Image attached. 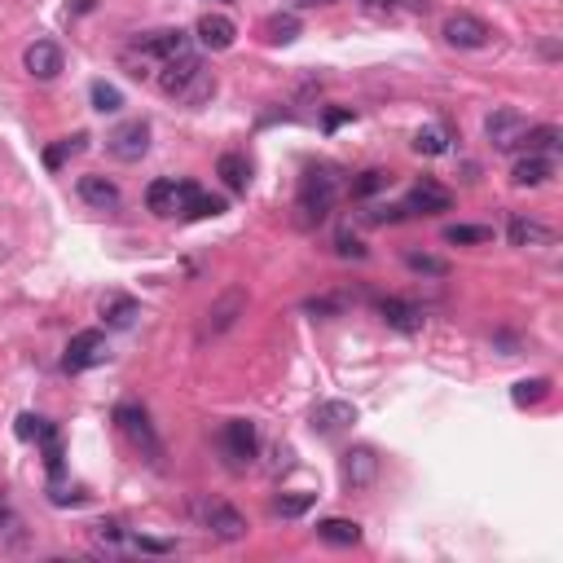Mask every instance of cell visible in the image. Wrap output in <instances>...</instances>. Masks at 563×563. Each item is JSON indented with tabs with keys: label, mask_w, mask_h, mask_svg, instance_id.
Wrapping results in <instances>:
<instances>
[{
	"label": "cell",
	"mask_w": 563,
	"mask_h": 563,
	"mask_svg": "<svg viewBox=\"0 0 563 563\" xmlns=\"http://www.w3.org/2000/svg\"><path fill=\"white\" fill-rule=\"evenodd\" d=\"M392 176L388 172H379V168H370V172H361L357 181H352V198H370V194H379L383 185H388Z\"/></svg>",
	"instance_id": "cell-33"
},
{
	"label": "cell",
	"mask_w": 563,
	"mask_h": 563,
	"mask_svg": "<svg viewBox=\"0 0 563 563\" xmlns=\"http://www.w3.org/2000/svg\"><path fill=\"white\" fill-rule=\"evenodd\" d=\"M379 317L392 330H401V335H418V330H423V308L410 304V300H383L379 304Z\"/></svg>",
	"instance_id": "cell-18"
},
{
	"label": "cell",
	"mask_w": 563,
	"mask_h": 563,
	"mask_svg": "<svg viewBox=\"0 0 563 563\" xmlns=\"http://www.w3.org/2000/svg\"><path fill=\"white\" fill-rule=\"evenodd\" d=\"M374 476H379V458H374V449L357 445L344 454V484L348 489H370Z\"/></svg>",
	"instance_id": "cell-13"
},
{
	"label": "cell",
	"mask_w": 563,
	"mask_h": 563,
	"mask_svg": "<svg viewBox=\"0 0 563 563\" xmlns=\"http://www.w3.org/2000/svg\"><path fill=\"white\" fill-rule=\"evenodd\" d=\"M550 396V379H520L511 388V401L520 405V410H528V405H542Z\"/></svg>",
	"instance_id": "cell-29"
},
{
	"label": "cell",
	"mask_w": 563,
	"mask_h": 563,
	"mask_svg": "<svg viewBox=\"0 0 563 563\" xmlns=\"http://www.w3.org/2000/svg\"><path fill=\"white\" fill-rule=\"evenodd\" d=\"M247 313V291H242V286H229L225 295H220V300L207 308V322H203V335H225V330H234V322L238 317Z\"/></svg>",
	"instance_id": "cell-7"
},
{
	"label": "cell",
	"mask_w": 563,
	"mask_h": 563,
	"mask_svg": "<svg viewBox=\"0 0 563 563\" xmlns=\"http://www.w3.org/2000/svg\"><path fill=\"white\" fill-rule=\"evenodd\" d=\"M528 132V119L515 106H498L489 119H484V137L493 141V150H515Z\"/></svg>",
	"instance_id": "cell-5"
},
{
	"label": "cell",
	"mask_w": 563,
	"mask_h": 563,
	"mask_svg": "<svg viewBox=\"0 0 563 563\" xmlns=\"http://www.w3.org/2000/svg\"><path fill=\"white\" fill-rule=\"evenodd\" d=\"M194 36H198V44H203V49L225 53L229 44H234L238 27H234V22H229L225 14H203V18H198V27H194Z\"/></svg>",
	"instance_id": "cell-17"
},
{
	"label": "cell",
	"mask_w": 563,
	"mask_h": 563,
	"mask_svg": "<svg viewBox=\"0 0 563 563\" xmlns=\"http://www.w3.org/2000/svg\"><path fill=\"white\" fill-rule=\"evenodd\" d=\"M198 71H203V58H198V53H181V58H168V62H163V71H159V88H163L168 97H181Z\"/></svg>",
	"instance_id": "cell-11"
},
{
	"label": "cell",
	"mask_w": 563,
	"mask_h": 563,
	"mask_svg": "<svg viewBox=\"0 0 563 563\" xmlns=\"http://www.w3.org/2000/svg\"><path fill=\"white\" fill-rule=\"evenodd\" d=\"M335 242H339V256H352V260H366V247H361V242H357V238H352V234H339Z\"/></svg>",
	"instance_id": "cell-37"
},
{
	"label": "cell",
	"mask_w": 563,
	"mask_h": 563,
	"mask_svg": "<svg viewBox=\"0 0 563 563\" xmlns=\"http://www.w3.org/2000/svg\"><path fill=\"white\" fill-rule=\"evenodd\" d=\"M106 150L115 154L119 163L146 159V150H150V124H146V119H128V124H119V128L106 137Z\"/></svg>",
	"instance_id": "cell-3"
},
{
	"label": "cell",
	"mask_w": 563,
	"mask_h": 563,
	"mask_svg": "<svg viewBox=\"0 0 563 563\" xmlns=\"http://www.w3.org/2000/svg\"><path fill=\"white\" fill-rule=\"evenodd\" d=\"M454 207V194L445 190L440 181H418L410 194H405L401 212L405 216H436V212H449Z\"/></svg>",
	"instance_id": "cell-8"
},
{
	"label": "cell",
	"mask_w": 563,
	"mask_h": 563,
	"mask_svg": "<svg viewBox=\"0 0 563 563\" xmlns=\"http://www.w3.org/2000/svg\"><path fill=\"white\" fill-rule=\"evenodd\" d=\"M220 5H229V0H220Z\"/></svg>",
	"instance_id": "cell-42"
},
{
	"label": "cell",
	"mask_w": 563,
	"mask_h": 563,
	"mask_svg": "<svg viewBox=\"0 0 563 563\" xmlns=\"http://www.w3.org/2000/svg\"><path fill=\"white\" fill-rule=\"evenodd\" d=\"M352 423H357V405H348V401H322L313 410V432L317 436H335Z\"/></svg>",
	"instance_id": "cell-16"
},
{
	"label": "cell",
	"mask_w": 563,
	"mask_h": 563,
	"mask_svg": "<svg viewBox=\"0 0 563 563\" xmlns=\"http://www.w3.org/2000/svg\"><path fill=\"white\" fill-rule=\"evenodd\" d=\"M295 36H300V18L295 14H273L264 22V40L269 44H291Z\"/></svg>",
	"instance_id": "cell-30"
},
{
	"label": "cell",
	"mask_w": 563,
	"mask_h": 563,
	"mask_svg": "<svg viewBox=\"0 0 563 563\" xmlns=\"http://www.w3.org/2000/svg\"><path fill=\"white\" fill-rule=\"evenodd\" d=\"M97 361H106V339H102V330H80V335L66 344L62 370H66V374H84L88 366H97Z\"/></svg>",
	"instance_id": "cell-6"
},
{
	"label": "cell",
	"mask_w": 563,
	"mask_h": 563,
	"mask_svg": "<svg viewBox=\"0 0 563 563\" xmlns=\"http://www.w3.org/2000/svg\"><path fill=\"white\" fill-rule=\"evenodd\" d=\"M414 150H418V154H427V159H436V154H445V150H449V132L440 128V124L418 128V132H414Z\"/></svg>",
	"instance_id": "cell-28"
},
{
	"label": "cell",
	"mask_w": 563,
	"mask_h": 563,
	"mask_svg": "<svg viewBox=\"0 0 563 563\" xmlns=\"http://www.w3.org/2000/svg\"><path fill=\"white\" fill-rule=\"evenodd\" d=\"M493 229L489 225H449L445 229V242H454V247H476V242H489Z\"/></svg>",
	"instance_id": "cell-31"
},
{
	"label": "cell",
	"mask_w": 563,
	"mask_h": 563,
	"mask_svg": "<svg viewBox=\"0 0 563 563\" xmlns=\"http://www.w3.org/2000/svg\"><path fill=\"white\" fill-rule=\"evenodd\" d=\"M550 176H555V159H550V154H524V159L511 168V181L520 185V190H528V185H546Z\"/></svg>",
	"instance_id": "cell-20"
},
{
	"label": "cell",
	"mask_w": 563,
	"mask_h": 563,
	"mask_svg": "<svg viewBox=\"0 0 563 563\" xmlns=\"http://www.w3.org/2000/svg\"><path fill=\"white\" fill-rule=\"evenodd\" d=\"M493 36V27L476 14H449L445 18V40L454 44V49H484Z\"/></svg>",
	"instance_id": "cell-9"
},
{
	"label": "cell",
	"mask_w": 563,
	"mask_h": 563,
	"mask_svg": "<svg viewBox=\"0 0 563 563\" xmlns=\"http://www.w3.org/2000/svg\"><path fill=\"white\" fill-rule=\"evenodd\" d=\"M520 146H528V154H546V150H559V128H528Z\"/></svg>",
	"instance_id": "cell-32"
},
{
	"label": "cell",
	"mask_w": 563,
	"mask_h": 563,
	"mask_svg": "<svg viewBox=\"0 0 563 563\" xmlns=\"http://www.w3.org/2000/svg\"><path fill=\"white\" fill-rule=\"evenodd\" d=\"M80 198L88 207H97V212H115L119 207V185L115 181H106V176H80Z\"/></svg>",
	"instance_id": "cell-19"
},
{
	"label": "cell",
	"mask_w": 563,
	"mask_h": 563,
	"mask_svg": "<svg viewBox=\"0 0 563 563\" xmlns=\"http://www.w3.org/2000/svg\"><path fill=\"white\" fill-rule=\"evenodd\" d=\"M27 546V528L14 515V506L0 498V550H22Z\"/></svg>",
	"instance_id": "cell-23"
},
{
	"label": "cell",
	"mask_w": 563,
	"mask_h": 563,
	"mask_svg": "<svg viewBox=\"0 0 563 563\" xmlns=\"http://www.w3.org/2000/svg\"><path fill=\"white\" fill-rule=\"evenodd\" d=\"M102 317H106V326L124 330V326L137 322V300H128V295H110V300L102 304Z\"/></svg>",
	"instance_id": "cell-25"
},
{
	"label": "cell",
	"mask_w": 563,
	"mask_h": 563,
	"mask_svg": "<svg viewBox=\"0 0 563 563\" xmlns=\"http://www.w3.org/2000/svg\"><path fill=\"white\" fill-rule=\"evenodd\" d=\"M405 264H410L414 273H432V278H445V273H449V264H445V260H436V256H418V251H410V256H405Z\"/></svg>",
	"instance_id": "cell-36"
},
{
	"label": "cell",
	"mask_w": 563,
	"mask_h": 563,
	"mask_svg": "<svg viewBox=\"0 0 563 563\" xmlns=\"http://www.w3.org/2000/svg\"><path fill=\"white\" fill-rule=\"evenodd\" d=\"M141 550H154V555H163V550H172L168 542H154V537H141Z\"/></svg>",
	"instance_id": "cell-40"
},
{
	"label": "cell",
	"mask_w": 563,
	"mask_h": 563,
	"mask_svg": "<svg viewBox=\"0 0 563 563\" xmlns=\"http://www.w3.org/2000/svg\"><path fill=\"white\" fill-rule=\"evenodd\" d=\"M300 9H317V5H335V0H295Z\"/></svg>",
	"instance_id": "cell-41"
},
{
	"label": "cell",
	"mask_w": 563,
	"mask_h": 563,
	"mask_svg": "<svg viewBox=\"0 0 563 563\" xmlns=\"http://www.w3.org/2000/svg\"><path fill=\"white\" fill-rule=\"evenodd\" d=\"M317 537H322L326 546L352 550V546H361V524H357V520H339V515H330V520L317 524Z\"/></svg>",
	"instance_id": "cell-21"
},
{
	"label": "cell",
	"mask_w": 563,
	"mask_h": 563,
	"mask_svg": "<svg viewBox=\"0 0 563 563\" xmlns=\"http://www.w3.org/2000/svg\"><path fill=\"white\" fill-rule=\"evenodd\" d=\"M335 194H339V181L330 172H308L300 181V198H295V212H300L304 225H317V220L330 216L335 207Z\"/></svg>",
	"instance_id": "cell-1"
},
{
	"label": "cell",
	"mask_w": 563,
	"mask_h": 563,
	"mask_svg": "<svg viewBox=\"0 0 563 563\" xmlns=\"http://www.w3.org/2000/svg\"><path fill=\"white\" fill-rule=\"evenodd\" d=\"M88 97H93V110H97V115H119V110H124V93H119L115 84H106V80H93Z\"/></svg>",
	"instance_id": "cell-27"
},
{
	"label": "cell",
	"mask_w": 563,
	"mask_h": 563,
	"mask_svg": "<svg viewBox=\"0 0 563 563\" xmlns=\"http://www.w3.org/2000/svg\"><path fill=\"white\" fill-rule=\"evenodd\" d=\"M66 154H71V146H66V141H62V146H53L49 154H44V168H53V172H58V168H62V159H66Z\"/></svg>",
	"instance_id": "cell-38"
},
{
	"label": "cell",
	"mask_w": 563,
	"mask_h": 563,
	"mask_svg": "<svg viewBox=\"0 0 563 563\" xmlns=\"http://www.w3.org/2000/svg\"><path fill=\"white\" fill-rule=\"evenodd\" d=\"M308 506H313V493H295V498H278L273 502V511L282 515V520H295V515H304Z\"/></svg>",
	"instance_id": "cell-35"
},
{
	"label": "cell",
	"mask_w": 563,
	"mask_h": 563,
	"mask_svg": "<svg viewBox=\"0 0 563 563\" xmlns=\"http://www.w3.org/2000/svg\"><path fill=\"white\" fill-rule=\"evenodd\" d=\"M216 176L229 185L234 194H247V185H251V163L242 159V154H220L216 159Z\"/></svg>",
	"instance_id": "cell-22"
},
{
	"label": "cell",
	"mask_w": 563,
	"mask_h": 563,
	"mask_svg": "<svg viewBox=\"0 0 563 563\" xmlns=\"http://www.w3.org/2000/svg\"><path fill=\"white\" fill-rule=\"evenodd\" d=\"M49 418H40V414H22L18 418V427H14V432H18V440H40L44 432H49Z\"/></svg>",
	"instance_id": "cell-34"
},
{
	"label": "cell",
	"mask_w": 563,
	"mask_h": 563,
	"mask_svg": "<svg viewBox=\"0 0 563 563\" xmlns=\"http://www.w3.org/2000/svg\"><path fill=\"white\" fill-rule=\"evenodd\" d=\"M146 207L154 216H176V181H150V190H146Z\"/></svg>",
	"instance_id": "cell-24"
},
{
	"label": "cell",
	"mask_w": 563,
	"mask_h": 563,
	"mask_svg": "<svg viewBox=\"0 0 563 563\" xmlns=\"http://www.w3.org/2000/svg\"><path fill=\"white\" fill-rule=\"evenodd\" d=\"M198 515H203V528L220 542H242L247 537V515L234 511L229 502H203L198 506Z\"/></svg>",
	"instance_id": "cell-4"
},
{
	"label": "cell",
	"mask_w": 563,
	"mask_h": 563,
	"mask_svg": "<svg viewBox=\"0 0 563 563\" xmlns=\"http://www.w3.org/2000/svg\"><path fill=\"white\" fill-rule=\"evenodd\" d=\"M348 119H352V110H330V115H326V132L339 128V124H348Z\"/></svg>",
	"instance_id": "cell-39"
},
{
	"label": "cell",
	"mask_w": 563,
	"mask_h": 563,
	"mask_svg": "<svg viewBox=\"0 0 563 563\" xmlns=\"http://www.w3.org/2000/svg\"><path fill=\"white\" fill-rule=\"evenodd\" d=\"M506 238H511V247L537 251V247H550V242H555V229H550V225H542V220L511 216V225H506Z\"/></svg>",
	"instance_id": "cell-14"
},
{
	"label": "cell",
	"mask_w": 563,
	"mask_h": 563,
	"mask_svg": "<svg viewBox=\"0 0 563 563\" xmlns=\"http://www.w3.org/2000/svg\"><path fill=\"white\" fill-rule=\"evenodd\" d=\"M115 423L124 427V432L137 440L146 454H159V440H154V427H150V414L141 410V405H119L115 410Z\"/></svg>",
	"instance_id": "cell-15"
},
{
	"label": "cell",
	"mask_w": 563,
	"mask_h": 563,
	"mask_svg": "<svg viewBox=\"0 0 563 563\" xmlns=\"http://www.w3.org/2000/svg\"><path fill=\"white\" fill-rule=\"evenodd\" d=\"M220 449H225V462L234 471L251 467L256 462V449H260V436H256V423H247V418H234V423H225V436H220Z\"/></svg>",
	"instance_id": "cell-2"
},
{
	"label": "cell",
	"mask_w": 563,
	"mask_h": 563,
	"mask_svg": "<svg viewBox=\"0 0 563 563\" xmlns=\"http://www.w3.org/2000/svg\"><path fill=\"white\" fill-rule=\"evenodd\" d=\"M212 97H216V75L203 66V71L194 75L190 88H185V93L176 97V102H181V106H203V102H212Z\"/></svg>",
	"instance_id": "cell-26"
},
{
	"label": "cell",
	"mask_w": 563,
	"mask_h": 563,
	"mask_svg": "<svg viewBox=\"0 0 563 563\" xmlns=\"http://www.w3.org/2000/svg\"><path fill=\"white\" fill-rule=\"evenodd\" d=\"M132 49L141 53V58H181V53H190V36L185 31H150V36H137V44Z\"/></svg>",
	"instance_id": "cell-10"
},
{
	"label": "cell",
	"mask_w": 563,
	"mask_h": 563,
	"mask_svg": "<svg viewBox=\"0 0 563 563\" xmlns=\"http://www.w3.org/2000/svg\"><path fill=\"white\" fill-rule=\"evenodd\" d=\"M22 66H27L31 80H53V75L62 71V49L53 40H36V44H27V53H22Z\"/></svg>",
	"instance_id": "cell-12"
}]
</instances>
